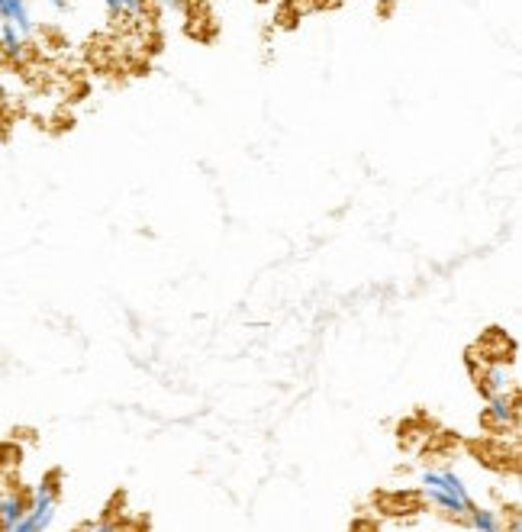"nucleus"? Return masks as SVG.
<instances>
[{
  "instance_id": "obj_5",
  "label": "nucleus",
  "mask_w": 522,
  "mask_h": 532,
  "mask_svg": "<svg viewBox=\"0 0 522 532\" xmlns=\"http://www.w3.org/2000/svg\"><path fill=\"white\" fill-rule=\"evenodd\" d=\"M468 529H474V532H500L506 523H503V516L497 513V510H490V507H474L468 510V516L461 520Z\"/></svg>"
},
{
  "instance_id": "obj_1",
  "label": "nucleus",
  "mask_w": 522,
  "mask_h": 532,
  "mask_svg": "<svg viewBox=\"0 0 522 532\" xmlns=\"http://www.w3.org/2000/svg\"><path fill=\"white\" fill-rule=\"evenodd\" d=\"M419 484H423V494L432 507L445 516H452V520H464L468 510L474 507L468 484H464V478L452 468H426Z\"/></svg>"
},
{
  "instance_id": "obj_9",
  "label": "nucleus",
  "mask_w": 522,
  "mask_h": 532,
  "mask_svg": "<svg viewBox=\"0 0 522 532\" xmlns=\"http://www.w3.org/2000/svg\"><path fill=\"white\" fill-rule=\"evenodd\" d=\"M110 7V13H139L142 10V0H104Z\"/></svg>"
},
{
  "instance_id": "obj_7",
  "label": "nucleus",
  "mask_w": 522,
  "mask_h": 532,
  "mask_svg": "<svg viewBox=\"0 0 522 532\" xmlns=\"http://www.w3.org/2000/svg\"><path fill=\"white\" fill-rule=\"evenodd\" d=\"M0 20L4 23H13L20 33H26L29 26V7H26V0H0Z\"/></svg>"
},
{
  "instance_id": "obj_6",
  "label": "nucleus",
  "mask_w": 522,
  "mask_h": 532,
  "mask_svg": "<svg viewBox=\"0 0 522 532\" xmlns=\"http://www.w3.org/2000/svg\"><path fill=\"white\" fill-rule=\"evenodd\" d=\"M26 507H29V503L20 494H4V497H0V529L17 532L20 520L26 516Z\"/></svg>"
},
{
  "instance_id": "obj_4",
  "label": "nucleus",
  "mask_w": 522,
  "mask_h": 532,
  "mask_svg": "<svg viewBox=\"0 0 522 532\" xmlns=\"http://www.w3.org/2000/svg\"><path fill=\"white\" fill-rule=\"evenodd\" d=\"M481 391L490 397V394H510L513 391V371L506 368V362H497L481 371Z\"/></svg>"
},
{
  "instance_id": "obj_8",
  "label": "nucleus",
  "mask_w": 522,
  "mask_h": 532,
  "mask_svg": "<svg viewBox=\"0 0 522 532\" xmlns=\"http://www.w3.org/2000/svg\"><path fill=\"white\" fill-rule=\"evenodd\" d=\"M4 49H7V55L23 52V33L13 23H4Z\"/></svg>"
},
{
  "instance_id": "obj_3",
  "label": "nucleus",
  "mask_w": 522,
  "mask_h": 532,
  "mask_svg": "<svg viewBox=\"0 0 522 532\" xmlns=\"http://www.w3.org/2000/svg\"><path fill=\"white\" fill-rule=\"evenodd\" d=\"M484 420L497 429L513 426L516 420V407H513V394H490L487 407H484Z\"/></svg>"
},
{
  "instance_id": "obj_11",
  "label": "nucleus",
  "mask_w": 522,
  "mask_h": 532,
  "mask_svg": "<svg viewBox=\"0 0 522 532\" xmlns=\"http://www.w3.org/2000/svg\"><path fill=\"white\" fill-rule=\"evenodd\" d=\"M162 4H171V0H162Z\"/></svg>"
},
{
  "instance_id": "obj_2",
  "label": "nucleus",
  "mask_w": 522,
  "mask_h": 532,
  "mask_svg": "<svg viewBox=\"0 0 522 532\" xmlns=\"http://www.w3.org/2000/svg\"><path fill=\"white\" fill-rule=\"evenodd\" d=\"M55 507H58V484H55V474L46 478L36 487V497L33 503L26 507V516L20 520L17 532H39V529H49L55 523Z\"/></svg>"
},
{
  "instance_id": "obj_10",
  "label": "nucleus",
  "mask_w": 522,
  "mask_h": 532,
  "mask_svg": "<svg viewBox=\"0 0 522 532\" xmlns=\"http://www.w3.org/2000/svg\"><path fill=\"white\" fill-rule=\"evenodd\" d=\"M49 4L58 7V10H65V7H68V0H49Z\"/></svg>"
}]
</instances>
